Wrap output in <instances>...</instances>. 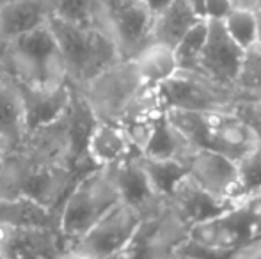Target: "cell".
I'll return each mask as SVG.
<instances>
[{
    "mask_svg": "<svg viewBox=\"0 0 261 259\" xmlns=\"http://www.w3.org/2000/svg\"><path fill=\"white\" fill-rule=\"evenodd\" d=\"M238 194L237 203L252 200L261 194V144L237 162Z\"/></svg>",
    "mask_w": 261,
    "mask_h": 259,
    "instance_id": "cell-29",
    "label": "cell"
},
{
    "mask_svg": "<svg viewBox=\"0 0 261 259\" xmlns=\"http://www.w3.org/2000/svg\"><path fill=\"white\" fill-rule=\"evenodd\" d=\"M134 61L148 87H160L179 71L174 50L160 43H149Z\"/></svg>",
    "mask_w": 261,
    "mask_h": 259,
    "instance_id": "cell-24",
    "label": "cell"
},
{
    "mask_svg": "<svg viewBox=\"0 0 261 259\" xmlns=\"http://www.w3.org/2000/svg\"><path fill=\"white\" fill-rule=\"evenodd\" d=\"M50 0H14L0 9V43L6 45L43 28L52 20Z\"/></svg>",
    "mask_w": 261,
    "mask_h": 259,
    "instance_id": "cell-19",
    "label": "cell"
},
{
    "mask_svg": "<svg viewBox=\"0 0 261 259\" xmlns=\"http://www.w3.org/2000/svg\"><path fill=\"white\" fill-rule=\"evenodd\" d=\"M139 155L119 123L96 121L86 144V158L93 167H114Z\"/></svg>",
    "mask_w": 261,
    "mask_h": 259,
    "instance_id": "cell-18",
    "label": "cell"
},
{
    "mask_svg": "<svg viewBox=\"0 0 261 259\" xmlns=\"http://www.w3.org/2000/svg\"><path fill=\"white\" fill-rule=\"evenodd\" d=\"M189 233L190 225L165 204L142 220L126 247L128 259H174L189 242Z\"/></svg>",
    "mask_w": 261,
    "mask_h": 259,
    "instance_id": "cell-9",
    "label": "cell"
},
{
    "mask_svg": "<svg viewBox=\"0 0 261 259\" xmlns=\"http://www.w3.org/2000/svg\"><path fill=\"white\" fill-rule=\"evenodd\" d=\"M203 18L189 0H172L167 7L155 14L151 31V43H160L174 50L183 38L196 27Z\"/></svg>",
    "mask_w": 261,
    "mask_h": 259,
    "instance_id": "cell-20",
    "label": "cell"
},
{
    "mask_svg": "<svg viewBox=\"0 0 261 259\" xmlns=\"http://www.w3.org/2000/svg\"><path fill=\"white\" fill-rule=\"evenodd\" d=\"M165 108L189 112L231 110L242 100L234 89L213 82L199 71L179 69L158 87Z\"/></svg>",
    "mask_w": 261,
    "mask_h": 259,
    "instance_id": "cell-8",
    "label": "cell"
},
{
    "mask_svg": "<svg viewBox=\"0 0 261 259\" xmlns=\"http://www.w3.org/2000/svg\"><path fill=\"white\" fill-rule=\"evenodd\" d=\"M48 25L59 43L73 89H80L110 66L123 61L116 39L103 27L75 25L54 16Z\"/></svg>",
    "mask_w": 261,
    "mask_h": 259,
    "instance_id": "cell-2",
    "label": "cell"
},
{
    "mask_svg": "<svg viewBox=\"0 0 261 259\" xmlns=\"http://www.w3.org/2000/svg\"><path fill=\"white\" fill-rule=\"evenodd\" d=\"M146 87L135 61L123 59L75 91L87 103L96 121L121 123Z\"/></svg>",
    "mask_w": 261,
    "mask_h": 259,
    "instance_id": "cell-7",
    "label": "cell"
},
{
    "mask_svg": "<svg viewBox=\"0 0 261 259\" xmlns=\"http://www.w3.org/2000/svg\"><path fill=\"white\" fill-rule=\"evenodd\" d=\"M119 203L121 194L112 167H96L82 174L61 206L59 231L66 245L79 242Z\"/></svg>",
    "mask_w": 261,
    "mask_h": 259,
    "instance_id": "cell-5",
    "label": "cell"
},
{
    "mask_svg": "<svg viewBox=\"0 0 261 259\" xmlns=\"http://www.w3.org/2000/svg\"><path fill=\"white\" fill-rule=\"evenodd\" d=\"M61 210H52L29 197H0V225L59 229Z\"/></svg>",
    "mask_w": 261,
    "mask_h": 259,
    "instance_id": "cell-22",
    "label": "cell"
},
{
    "mask_svg": "<svg viewBox=\"0 0 261 259\" xmlns=\"http://www.w3.org/2000/svg\"><path fill=\"white\" fill-rule=\"evenodd\" d=\"M233 2L231 0H204V14L206 18H217V20H224L233 9Z\"/></svg>",
    "mask_w": 261,
    "mask_h": 259,
    "instance_id": "cell-33",
    "label": "cell"
},
{
    "mask_svg": "<svg viewBox=\"0 0 261 259\" xmlns=\"http://www.w3.org/2000/svg\"><path fill=\"white\" fill-rule=\"evenodd\" d=\"M244 59L245 50L229 36L224 21L210 18L206 43H204L196 71L203 73L204 76L220 85L237 91V82L242 66H244Z\"/></svg>",
    "mask_w": 261,
    "mask_h": 259,
    "instance_id": "cell-11",
    "label": "cell"
},
{
    "mask_svg": "<svg viewBox=\"0 0 261 259\" xmlns=\"http://www.w3.org/2000/svg\"><path fill=\"white\" fill-rule=\"evenodd\" d=\"M146 4H148V7L149 9L153 11V13H160L162 9H164V7H167L169 4L172 2V0H144Z\"/></svg>",
    "mask_w": 261,
    "mask_h": 259,
    "instance_id": "cell-37",
    "label": "cell"
},
{
    "mask_svg": "<svg viewBox=\"0 0 261 259\" xmlns=\"http://www.w3.org/2000/svg\"><path fill=\"white\" fill-rule=\"evenodd\" d=\"M256 11H261V0H256Z\"/></svg>",
    "mask_w": 261,
    "mask_h": 259,
    "instance_id": "cell-45",
    "label": "cell"
},
{
    "mask_svg": "<svg viewBox=\"0 0 261 259\" xmlns=\"http://www.w3.org/2000/svg\"><path fill=\"white\" fill-rule=\"evenodd\" d=\"M0 259H7V257H4V256H2V254H0Z\"/></svg>",
    "mask_w": 261,
    "mask_h": 259,
    "instance_id": "cell-46",
    "label": "cell"
},
{
    "mask_svg": "<svg viewBox=\"0 0 261 259\" xmlns=\"http://www.w3.org/2000/svg\"><path fill=\"white\" fill-rule=\"evenodd\" d=\"M142 220L144 217L139 211L119 203L75 243L94 257L107 259L126 250Z\"/></svg>",
    "mask_w": 261,
    "mask_h": 259,
    "instance_id": "cell-12",
    "label": "cell"
},
{
    "mask_svg": "<svg viewBox=\"0 0 261 259\" xmlns=\"http://www.w3.org/2000/svg\"><path fill=\"white\" fill-rule=\"evenodd\" d=\"M174 259H203V257H197V256H192V254H185V252H179L178 256Z\"/></svg>",
    "mask_w": 261,
    "mask_h": 259,
    "instance_id": "cell-40",
    "label": "cell"
},
{
    "mask_svg": "<svg viewBox=\"0 0 261 259\" xmlns=\"http://www.w3.org/2000/svg\"><path fill=\"white\" fill-rule=\"evenodd\" d=\"M116 183L121 194V203L128 204L142 217L155 215L167 204L153 187L148 172L141 162V155H134L112 167Z\"/></svg>",
    "mask_w": 261,
    "mask_h": 259,
    "instance_id": "cell-16",
    "label": "cell"
},
{
    "mask_svg": "<svg viewBox=\"0 0 261 259\" xmlns=\"http://www.w3.org/2000/svg\"><path fill=\"white\" fill-rule=\"evenodd\" d=\"M229 36L247 52L254 45H258V11L254 7H233L224 18Z\"/></svg>",
    "mask_w": 261,
    "mask_h": 259,
    "instance_id": "cell-28",
    "label": "cell"
},
{
    "mask_svg": "<svg viewBox=\"0 0 261 259\" xmlns=\"http://www.w3.org/2000/svg\"><path fill=\"white\" fill-rule=\"evenodd\" d=\"M227 259H261V236L252 240L245 247H242L238 252H234L233 256Z\"/></svg>",
    "mask_w": 261,
    "mask_h": 259,
    "instance_id": "cell-34",
    "label": "cell"
},
{
    "mask_svg": "<svg viewBox=\"0 0 261 259\" xmlns=\"http://www.w3.org/2000/svg\"><path fill=\"white\" fill-rule=\"evenodd\" d=\"M103 16L123 59H134L151 43L155 13L144 0H103Z\"/></svg>",
    "mask_w": 261,
    "mask_h": 259,
    "instance_id": "cell-10",
    "label": "cell"
},
{
    "mask_svg": "<svg viewBox=\"0 0 261 259\" xmlns=\"http://www.w3.org/2000/svg\"><path fill=\"white\" fill-rule=\"evenodd\" d=\"M27 135L23 105L14 80L0 69V138L16 149Z\"/></svg>",
    "mask_w": 261,
    "mask_h": 259,
    "instance_id": "cell-23",
    "label": "cell"
},
{
    "mask_svg": "<svg viewBox=\"0 0 261 259\" xmlns=\"http://www.w3.org/2000/svg\"><path fill=\"white\" fill-rule=\"evenodd\" d=\"M261 236V211L256 200L237 203L190 227L181 252L203 259H227Z\"/></svg>",
    "mask_w": 261,
    "mask_h": 259,
    "instance_id": "cell-1",
    "label": "cell"
},
{
    "mask_svg": "<svg viewBox=\"0 0 261 259\" xmlns=\"http://www.w3.org/2000/svg\"><path fill=\"white\" fill-rule=\"evenodd\" d=\"M13 151L7 142H4L0 138V181H2V176H4V170H6V165H7V158H9V153Z\"/></svg>",
    "mask_w": 261,
    "mask_h": 259,
    "instance_id": "cell-36",
    "label": "cell"
},
{
    "mask_svg": "<svg viewBox=\"0 0 261 259\" xmlns=\"http://www.w3.org/2000/svg\"><path fill=\"white\" fill-rule=\"evenodd\" d=\"M59 259H98V257H94L93 254L84 250L82 247H79L76 243H71V245H66L64 252H62V256Z\"/></svg>",
    "mask_w": 261,
    "mask_h": 259,
    "instance_id": "cell-35",
    "label": "cell"
},
{
    "mask_svg": "<svg viewBox=\"0 0 261 259\" xmlns=\"http://www.w3.org/2000/svg\"><path fill=\"white\" fill-rule=\"evenodd\" d=\"M258 25H259V31H258V45H261V11H258Z\"/></svg>",
    "mask_w": 261,
    "mask_h": 259,
    "instance_id": "cell-42",
    "label": "cell"
},
{
    "mask_svg": "<svg viewBox=\"0 0 261 259\" xmlns=\"http://www.w3.org/2000/svg\"><path fill=\"white\" fill-rule=\"evenodd\" d=\"M0 50H2V43H0Z\"/></svg>",
    "mask_w": 261,
    "mask_h": 259,
    "instance_id": "cell-47",
    "label": "cell"
},
{
    "mask_svg": "<svg viewBox=\"0 0 261 259\" xmlns=\"http://www.w3.org/2000/svg\"><path fill=\"white\" fill-rule=\"evenodd\" d=\"M237 91L242 100L261 101V45H254L245 52Z\"/></svg>",
    "mask_w": 261,
    "mask_h": 259,
    "instance_id": "cell-30",
    "label": "cell"
},
{
    "mask_svg": "<svg viewBox=\"0 0 261 259\" xmlns=\"http://www.w3.org/2000/svg\"><path fill=\"white\" fill-rule=\"evenodd\" d=\"M206 36H208V18L199 21L174 48L179 69L196 71L197 66H199V59H201V53H203L204 43H206Z\"/></svg>",
    "mask_w": 261,
    "mask_h": 259,
    "instance_id": "cell-31",
    "label": "cell"
},
{
    "mask_svg": "<svg viewBox=\"0 0 261 259\" xmlns=\"http://www.w3.org/2000/svg\"><path fill=\"white\" fill-rule=\"evenodd\" d=\"M194 149V146L185 138L171 121L167 116L160 119L158 123L155 135H153L151 142H149L148 149H146V156H153V158H172V160H181L189 155Z\"/></svg>",
    "mask_w": 261,
    "mask_h": 259,
    "instance_id": "cell-25",
    "label": "cell"
},
{
    "mask_svg": "<svg viewBox=\"0 0 261 259\" xmlns=\"http://www.w3.org/2000/svg\"><path fill=\"white\" fill-rule=\"evenodd\" d=\"M167 206L192 227L194 224L233 206V204H224L217 200L201 187H197L189 176H185L167 197Z\"/></svg>",
    "mask_w": 261,
    "mask_h": 259,
    "instance_id": "cell-21",
    "label": "cell"
},
{
    "mask_svg": "<svg viewBox=\"0 0 261 259\" xmlns=\"http://www.w3.org/2000/svg\"><path fill=\"white\" fill-rule=\"evenodd\" d=\"M167 119L199 149H210L238 162L259 144L251 126L231 108L217 112L165 110Z\"/></svg>",
    "mask_w": 261,
    "mask_h": 259,
    "instance_id": "cell-4",
    "label": "cell"
},
{
    "mask_svg": "<svg viewBox=\"0 0 261 259\" xmlns=\"http://www.w3.org/2000/svg\"><path fill=\"white\" fill-rule=\"evenodd\" d=\"M189 2H190V6H192L194 9L201 14V16L206 18V14H204V0H189Z\"/></svg>",
    "mask_w": 261,
    "mask_h": 259,
    "instance_id": "cell-38",
    "label": "cell"
},
{
    "mask_svg": "<svg viewBox=\"0 0 261 259\" xmlns=\"http://www.w3.org/2000/svg\"><path fill=\"white\" fill-rule=\"evenodd\" d=\"M141 162L148 172L155 190L167 200L174 187L187 176V169L181 160L172 158H153V156L141 155Z\"/></svg>",
    "mask_w": 261,
    "mask_h": 259,
    "instance_id": "cell-27",
    "label": "cell"
},
{
    "mask_svg": "<svg viewBox=\"0 0 261 259\" xmlns=\"http://www.w3.org/2000/svg\"><path fill=\"white\" fill-rule=\"evenodd\" d=\"M0 69L16 83L38 89L69 83L61 48L50 25L2 45Z\"/></svg>",
    "mask_w": 261,
    "mask_h": 259,
    "instance_id": "cell-3",
    "label": "cell"
},
{
    "mask_svg": "<svg viewBox=\"0 0 261 259\" xmlns=\"http://www.w3.org/2000/svg\"><path fill=\"white\" fill-rule=\"evenodd\" d=\"M107 259H128V254H126V250H123V252L114 254V256H110V257H107Z\"/></svg>",
    "mask_w": 261,
    "mask_h": 259,
    "instance_id": "cell-41",
    "label": "cell"
},
{
    "mask_svg": "<svg viewBox=\"0 0 261 259\" xmlns=\"http://www.w3.org/2000/svg\"><path fill=\"white\" fill-rule=\"evenodd\" d=\"M233 110L251 126L254 135L261 144V101L254 100H240L233 107Z\"/></svg>",
    "mask_w": 261,
    "mask_h": 259,
    "instance_id": "cell-32",
    "label": "cell"
},
{
    "mask_svg": "<svg viewBox=\"0 0 261 259\" xmlns=\"http://www.w3.org/2000/svg\"><path fill=\"white\" fill-rule=\"evenodd\" d=\"M11 2H14V0H0V9H2L4 6H7V4H11Z\"/></svg>",
    "mask_w": 261,
    "mask_h": 259,
    "instance_id": "cell-43",
    "label": "cell"
},
{
    "mask_svg": "<svg viewBox=\"0 0 261 259\" xmlns=\"http://www.w3.org/2000/svg\"><path fill=\"white\" fill-rule=\"evenodd\" d=\"M16 87L20 91L21 105H23L27 133L64 118L71 110L75 100V89L69 83L54 89H38L21 83H16Z\"/></svg>",
    "mask_w": 261,
    "mask_h": 259,
    "instance_id": "cell-17",
    "label": "cell"
},
{
    "mask_svg": "<svg viewBox=\"0 0 261 259\" xmlns=\"http://www.w3.org/2000/svg\"><path fill=\"white\" fill-rule=\"evenodd\" d=\"M187 176L206 194L224 204H237V162L210 149L194 148L183 158Z\"/></svg>",
    "mask_w": 261,
    "mask_h": 259,
    "instance_id": "cell-13",
    "label": "cell"
},
{
    "mask_svg": "<svg viewBox=\"0 0 261 259\" xmlns=\"http://www.w3.org/2000/svg\"><path fill=\"white\" fill-rule=\"evenodd\" d=\"M54 18L86 27H105L103 0H50Z\"/></svg>",
    "mask_w": 261,
    "mask_h": 259,
    "instance_id": "cell-26",
    "label": "cell"
},
{
    "mask_svg": "<svg viewBox=\"0 0 261 259\" xmlns=\"http://www.w3.org/2000/svg\"><path fill=\"white\" fill-rule=\"evenodd\" d=\"M80 174L73 165H52L11 151L0 181V197H29L52 210H61Z\"/></svg>",
    "mask_w": 261,
    "mask_h": 259,
    "instance_id": "cell-6",
    "label": "cell"
},
{
    "mask_svg": "<svg viewBox=\"0 0 261 259\" xmlns=\"http://www.w3.org/2000/svg\"><path fill=\"white\" fill-rule=\"evenodd\" d=\"M231 2H233L234 7H254L256 6V0H231Z\"/></svg>",
    "mask_w": 261,
    "mask_h": 259,
    "instance_id": "cell-39",
    "label": "cell"
},
{
    "mask_svg": "<svg viewBox=\"0 0 261 259\" xmlns=\"http://www.w3.org/2000/svg\"><path fill=\"white\" fill-rule=\"evenodd\" d=\"M64 249L59 229L0 225V254L7 259H59Z\"/></svg>",
    "mask_w": 261,
    "mask_h": 259,
    "instance_id": "cell-15",
    "label": "cell"
},
{
    "mask_svg": "<svg viewBox=\"0 0 261 259\" xmlns=\"http://www.w3.org/2000/svg\"><path fill=\"white\" fill-rule=\"evenodd\" d=\"M14 151L23 155L25 158L34 160V162L76 167V149L75 138H73L71 110L59 121L52 123V125L29 131L23 140H21V144Z\"/></svg>",
    "mask_w": 261,
    "mask_h": 259,
    "instance_id": "cell-14",
    "label": "cell"
},
{
    "mask_svg": "<svg viewBox=\"0 0 261 259\" xmlns=\"http://www.w3.org/2000/svg\"><path fill=\"white\" fill-rule=\"evenodd\" d=\"M254 200H256V204H258V208H259V211H261V194H259L258 197H256Z\"/></svg>",
    "mask_w": 261,
    "mask_h": 259,
    "instance_id": "cell-44",
    "label": "cell"
}]
</instances>
